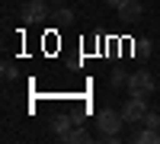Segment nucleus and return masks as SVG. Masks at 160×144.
Listing matches in <instances>:
<instances>
[{
  "mask_svg": "<svg viewBox=\"0 0 160 144\" xmlns=\"http://www.w3.org/2000/svg\"><path fill=\"white\" fill-rule=\"evenodd\" d=\"M112 87H128V74H122V71H112Z\"/></svg>",
  "mask_w": 160,
  "mask_h": 144,
  "instance_id": "12",
  "label": "nucleus"
},
{
  "mask_svg": "<svg viewBox=\"0 0 160 144\" xmlns=\"http://www.w3.org/2000/svg\"><path fill=\"white\" fill-rule=\"evenodd\" d=\"M106 3H109V7H115V10H118V3H122V0H106Z\"/></svg>",
  "mask_w": 160,
  "mask_h": 144,
  "instance_id": "14",
  "label": "nucleus"
},
{
  "mask_svg": "<svg viewBox=\"0 0 160 144\" xmlns=\"http://www.w3.org/2000/svg\"><path fill=\"white\" fill-rule=\"evenodd\" d=\"M51 19H55L58 26H68V22L74 19V13H71V10H64V7H61V10H55V13H51Z\"/></svg>",
  "mask_w": 160,
  "mask_h": 144,
  "instance_id": "9",
  "label": "nucleus"
},
{
  "mask_svg": "<svg viewBox=\"0 0 160 144\" xmlns=\"http://www.w3.org/2000/svg\"><path fill=\"white\" fill-rule=\"evenodd\" d=\"M3 80H7V83L16 80V67H13V64H3Z\"/></svg>",
  "mask_w": 160,
  "mask_h": 144,
  "instance_id": "13",
  "label": "nucleus"
},
{
  "mask_svg": "<svg viewBox=\"0 0 160 144\" xmlns=\"http://www.w3.org/2000/svg\"><path fill=\"white\" fill-rule=\"evenodd\" d=\"M122 122H125V115L115 112V109H99V112H96V128H99L102 141H109V144L118 138V132H122Z\"/></svg>",
  "mask_w": 160,
  "mask_h": 144,
  "instance_id": "1",
  "label": "nucleus"
},
{
  "mask_svg": "<svg viewBox=\"0 0 160 144\" xmlns=\"http://www.w3.org/2000/svg\"><path fill=\"white\" fill-rule=\"evenodd\" d=\"M135 45H138V48H135V55H141V58H144V55H151V51H154V45L148 42V38H141V42H135Z\"/></svg>",
  "mask_w": 160,
  "mask_h": 144,
  "instance_id": "10",
  "label": "nucleus"
},
{
  "mask_svg": "<svg viewBox=\"0 0 160 144\" xmlns=\"http://www.w3.org/2000/svg\"><path fill=\"white\" fill-rule=\"evenodd\" d=\"M48 7H51L48 0H26L22 3V19L26 22H45V19H51Z\"/></svg>",
  "mask_w": 160,
  "mask_h": 144,
  "instance_id": "2",
  "label": "nucleus"
},
{
  "mask_svg": "<svg viewBox=\"0 0 160 144\" xmlns=\"http://www.w3.org/2000/svg\"><path fill=\"white\" fill-rule=\"evenodd\" d=\"M138 144H160V128H144V132L135 135Z\"/></svg>",
  "mask_w": 160,
  "mask_h": 144,
  "instance_id": "7",
  "label": "nucleus"
},
{
  "mask_svg": "<svg viewBox=\"0 0 160 144\" xmlns=\"http://www.w3.org/2000/svg\"><path fill=\"white\" fill-rule=\"evenodd\" d=\"M51 128H55V135L61 138V135H68L71 128H74V119H71V115H58V119L51 122Z\"/></svg>",
  "mask_w": 160,
  "mask_h": 144,
  "instance_id": "8",
  "label": "nucleus"
},
{
  "mask_svg": "<svg viewBox=\"0 0 160 144\" xmlns=\"http://www.w3.org/2000/svg\"><path fill=\"white\" fill-rule=\"evenodd\" d=\"M48 3H61V0H48Z\"/></svg>",
  "mask_w": 160,
  "mask_h": 144,
  "instance_id": "15",
  "label": "nucleus"
},
{
  "mask_svg": "<svg viewBox=\"0 0 160 144\" xmlns=\"http://www.w3.org/2000/svg\"><path fill=\"white\" fill-rule=\"evenodd\" d=\"M61 141H64V144H90L93 135L87 132V128H71L68 135H61Z\"/></svg>",
  "mask_w": 160,
  "mask_h": 144,
  "instance_id": "6",
  "label": "nucleus"
},
{
  "mask_svg": "<svg viewBox=\"0 0 160 144\" xmlns=\"http://www.w3.org/2000/svg\"><path fill=\"white\" fill-rule=\"evenodd\" d=\"M122 115H125V122H144V115H148V102H144V96H131L122 106Z\"/></svg>",
  "mask_w": 160,
  "mask_h": 144,
  "instance_id": "4",
  "label": "nucleus"
},
{
  "mask_svg": "<svg viewBox=\"0 0 160 144\" xmlns=\"http://www.w3.org/2000/svg\"><path fill=\"white\" fill-rule=\"evenodd\" d=\"M141 0H122V3H118V19L122 22H138L141 19Z\"/></svg>",
  "mask_w": 160,
  "mask_h": 144,
  "instance_id": "5",
  "label": "nucleus"
},
{
  "mask_svg": "<svg viewBox=\"0 0 160 144\" xmlns=\"http://www.w3.org/2000/svg\"><path fill=\"white\" fill-rule=\"evenodd\" d=\"M144 125H148V128H160V112H151V109H148V115H144Z\"/></svg>",
  "mask_w": 160,
  "mask_h": 144,
  "instance_id": "11",
  "label": "nucleus"
},
{
  "mask_svg": "<svg viewBox=\"0 0 160 144\" xmlns=\"http://www.w3.org/2000/svg\"><path fill=\"white\" fill-rule=\"evenodd\" d=\"M151 90H154V77H151L148 71L128 74V93H131V96H151Z\"/></svg>",
  "mask_w": 160,
  "mask_h": 144,
  "instance_id": "3",
  "label": "nucleus"
}]
</instances>
